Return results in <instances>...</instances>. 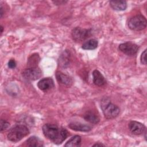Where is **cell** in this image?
<instances>
[{
	"mask_svg": "<svg viewBox=\"0 0 147 147\" xmlns=\"http://www.w3.org/2000/svg\"><path fill=\"white\" fill-rule=\"evenodd\" d=\"M98 42L95 39H90L84 42L82 46V48L84 50H93L97 48Z\"/></svg>",
	"mask_w": 147,
	"mask_h": 147,
	"instance_id": "17",
	"label": "cell"
},
{
	"mask_svg": "<svg viewBox=\"0 0 147 147\" xmlns=\"http://www.w3.org/2000/svg\"><path fill=\"white\" fill-rule=\"evenodd\" d=\"M3 14V7H2V5H1V8H0V15H1V18H2V17Z\"/></svg>",
	"mask_w": 147,
	"mask_h": 147,
	"instance_id": "25",
	"label": "cell"
},
{
	"mask_svg": "<svg viewBox=\"0 0 147 147\" xmlns=\"http://www.w3.org/2000/svg\"><path fill=\"white\" fill-rule=\"evenodd\" d=\"M22 76L28 80H36L42 75L41 69L38 67H30L25 69L22 73Z\"/></svg>",
	"mask_w": 147,
	"mask_h": 147,
	"instance_id": "6",
	"label": "cell"
},
{
	"mask_svg": "<svg viewBox=\"0 0 147 147\" xmlns=\"http://www.w3.org/2000/svg\"><path fill=\"white\" fill-rule=\"evenodd\" d=\"M109 4L113 9L117 11H123L127 8V2L125 1H110Z\"/></svg>",
	"mask_w": 147,
	"mask_h": 147,
	"instance_id": "13",
	"label": "cell"
},
{
	"mask_svg": "<svg viewBox=\"0 0 147 147\" xmlns=\"http://www.w3.org/2000/svg\"><path fill=\"white\" fill-rule=\"evenodd\" d=\"M105 146V145H104V144H101V143H99V142H98V143H96V144H95L94 145H92V146Z\"/></svg>",
	"mask_w": 147,
	"mask_h": 147,
	"instance_id": "24",
	"label": "cell"
},
{
	"mask_svg": "<svg viewBox=\"0 0 147 147\" xmlns=\"http://www.w3.org/2000/svg\"><path fill=\"white\" fill-rule=\"evenodd\" d=\"M53 2L56 4L57 5H62V4H65V3L67 2V1H53Z\"/></svg>",
	"mask_w": 147,
	"mask_h": 147,
	"instance_id": "23",
	"label": "cell"
},
{
	"mask_svg": "<svg viewBox=\"0 0 147 147\" xmlns=\"http://www.w3.org/2000/svg\"><path fill=\"white\" fill-rule=\"evenodd\" d=\"M0 125H1L0 130H1V132H2L3 131L6 130L9 127L10 123L7 121L1 119L0 121Z\"/></svg>",
	"mask_w": 147,
	"mask_h": 147,
	"instance_id": "20",
	"label": "cell"
},
{
	"mask_svg": "<svg viewBox=\"0 0 147 147\" xmlns=\"http://www.w3.org/2000/svg\"><path fill=\"white\" fill-rule=\"evenodd\" d=\"M83 118L87 122L93 123L96 124L99 122V117L93 111H88L83 115Z\"/></svg>",
	"mask_w": 147,
	"mask_h": 147,
	"instance_id": "14",
	"label": "cell"
},
{
	"mask_svg": "<svg viewBox=\"0 0 147 147\" xmlns=\"http://www.w3.org/2000/svg\"><path fill=\"white\" fill-rule=\"evenodd\" d=\"M100 106L104 116L107 119L115 118L119 114V108L117 105L112 103L108 98L105 97L102 98Z\"/></svg>",
	"mask_w": 147,
	"mask_h": 147,
	"instance_id": "3",
	"label": "cell"
},
{
	"mask_svg": "<svg viewBox=\"0 0 147 147\" xmlns=\"http://www.w3.org/2000/svg\"><path fill=\"white\" fill-rule=\"evenodd\" d=\"M55 75L56 80L60 84L67 87H70L72 84V79L69 76L61 71H57Z\"/></svg>",
	"mask_w": 147,
	"mask_h": 147,
	"instance_id": "9",
	"label": "cell"
},
{
	"mask_svg": "<svg viewBox=\"0 0 147 147\" xmlns=\"http://www.w3.org/2000/svg\"><path fill=\"white\" fill-rule=\"evenodd\" d=\"M29 134V130L27 126L22 124H18L11 127L7 134V139L11 142H18Z\"/></svg>",
	"mask_w": 147,
	"mask_h": 147,
	"instance_id": "2",
	"label": "cell"
},
{
	"mask_svg": "<svg viewBox=\"0 0 147 147\" xmlns=\"http://www.w3.org/2000/svg\"><path fill=\"white\" fill-rule=\"evenodd\" d=\"M127 26L130 29L134 31L142 30L146 26V20L142 14H137L129 20Z\"/></svg>",
	"mask_w": 147,
	"mask_h": 147,
	"instance_id": "4",
	"label": "cell"
},
{
	"mask_svg": "<svg viewBox=\"0 0 147 147\" xmlns=\"http://www.w3.org/2000/svg\"><path fill=\"white\" fill-rule=\"evenodd\" d=\"M1 28V33L2 34L3 31V26L2 25H1V28Z\"/></svg>",
	"mask_w": 147,
	"mask_h": 147,
	"instance_id": "26",
	"label": "cell"
},
{
	"mask_svg": "<svg viewBox=\"0 0 147 147\" xmlns=\"http://www.w3.org/2000/svg\"><path fill=\"white\" fill-rule=\"evenodd\" d=\"M92 34L91 29H84L80 27L74 28L71 32L72 39L76 42L83 41L89 38Z\"/></svg>",
	"mask_w": 147,
	"mask_h": 147,
	"instance_id": "5",
	"label": "cell"
},
{
	"mask_svg": "<svg viewBox=\"0 0 147 147\" xmlns=\"http://www.w3.org/2000/svg\"><path fill=\"white\" fill-rule=\"evenodd\" d=\"M26 145L28 146H36V147H40L43 146V142L37 137L32 136L29 137L26 141Z\"/></svg>",
	"mask_w": 147,
	"mask_h": 147,
	"instance_id": "18",
	"label": "cell"
},
{
	"mask_svg": "<svg viewBox=\"0 0 147 147\" xmlns=\"http://www.w3.org/2000/svg\"><path fill=\"white\" fill-rule=\"evenodd\" d=\"M118 48L124 54L128 56H133L137 53L138 46L133 42L128 41L119 44Z\"/></svg>",
	"mask_w": 147,
	"mask_h": 147,
	"instance_id": "7",
	"label": "cell"
},
{
	"mask_svg": "<svg viewBox=\"0 0 147 147\" xmlns=\"http://www.w3.org/2000/svg\"><path fill=\"white\" fill-rule=\"evenodd\" d=\"M128 127L130 131L135 135L142 134L146 131L145 126L136 121H130L128 125Z\"/></svg>",
	"mask_w": 147,
	"mask_h": 147,
	"instance_id": "8",
	"label": "cell"
},
{
	"mask_svg": "<svg viewBox=\"0 0 147 147\" xmlns=\"http://www.w3.org/2000/svg\"><path fill=\"white\" fill-rule=\"evenodd\" d=\"M37 86L42 91H48L55 87L54 81L51 78H43L38 82Z\"/></svg>",
	"mask_w": 147,
	"mask_h": 147,
	"instance_id": "10",
	"label": "cell"
},
{
	"mask_svg": "<svg viewBox=\"0 0 147 147\" xmlns=\"http://www.w3.org/2000/svg\"><path fill=\"white\" fill-rule=\"evenodd\" d=\"M93 83L98 86H103L106 83V80L103 75L97 69H95L92 72Z\"/></svg>",
	"mask_w": 147,
	"mask_h": 147,
	"instance_id": "12",
	"label": "cell"
},
{
	"mask_svg": "<svg viewBox=\"0 0 147 147\" xmlns=\"http://www.w3.org/2000/svg\"><path fill=\"white\" fill-rule=\"evenodd\" d=\"M68 127L75 131H89L91 130V127L86 123H83L79 122H73L68 124Z\"/></svg>",
	"mask_w": 147,
	"mask_h": 147,
	"instance_id": "11",
	"label": "cell"
},
{
	"mask_svg": "<svg viewBox=\"0 0 147 147\" xmlns=\"http://www.w3.org/2000/svg\"><path fill=\"white\" fill-rule=\"evenodd\" d=\"M42 130L44 136L57 145L61 144L68 135L66 129L59 127L52 123H45L42 126Z\"/></svg>",
	"mask_w": 147,
	"mask_h": 147,
	"instance_id": "1",
	"label": "cell"
},
{
	"mask_svg": "<svg viewBox=\"0 0 147 147\" xmlns=\"http://www.w3.org/2000/svg\"><path fill=\"white\" fill-rule=\"evenodd\" d=\"M70 60L69 52L67 50L64 51L59 59V64L62 67H65L68 65Z\"/></svg>",
	"mask_w": 147,
	"mask_h": 147,
	"instance_id": "16",
	"label": "cell"
},
{
	"mask_svg": "<svg viewBox=\"0 0 147 147\" xmlns=\"http://www.w3.org/2000/svg\"><path fill=\"white\" fill-rule=\"evenodd\" d=\"M40 60V58L38 54L34 53L28 59V60L27 62V65L28 68L37 67V64L39 63Z\"/></svg>",
	"mask_w": 147,
	"mask_h": 147,
	"instance_id": "19",
	"label": "cell"
},
{
	"mask_svg": "<svg viewBox=\"0 0 147 147\" xmlns=\"http://www.w3.org/2000/svg\"><path fill=\"white\" fill-rule=\"evenodd\" d=\"M81 137L78 135L72 137L64 145L65 147H76L81 145Z\"/></svg>",
	"mask_w": 147,
	"mask_h": 147,
	"instance_id": "15",
	"label": "cell"
},
{
	"mask_svg": "<svg viewBox=\"0 0 147 147\" xmlns=\"http://www.w3.org/2000/svg\"><path fill=\"white\" fill-rule=\"evenodd\" d=\"M146 49H145L144 52L142 53L141 55V62L142 64L146 65Z\"/></svg>",
	"mask_w": 147,
	"mask_h": 147,
	"instance_id": "21",
	"label": "cell"
},
{
	"mask_svg": "<svg viewBox=\"0 0 147 147\" xmlns=\"http://www.w3.org/2000/svg\"><path fill=\"white\" fill-rule=\"evenodd\" d=\"M8 67L11 69H13L16 67V62L14 59H10L8 62Z\"/></svg>",
	"mask_w": 147,
	"mask_h": 147,
	"instance_id": "22",
	"label": "cell"
}]
</instances>
